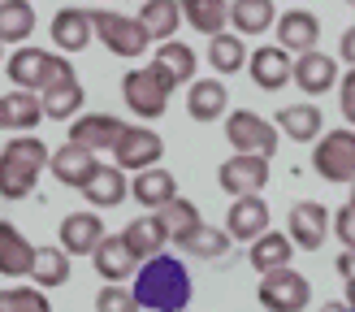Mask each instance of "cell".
Masks as SVG:
<instances>
[{
  "label": "cell",
  "instance_id": "6da1fadb",
  "mask_svg": "<svg viewBox=\"0 0 355 312\" xmlns=\"http://www.w3.org/2000/svg\"><path fill=\"white\" fill-rule=\"evenodd\" d=\"M130 291H135L139 308H152V312H187L191 295H195L191 269L169 252H161L148 265H139V277H135Z\"/></svg>",
  "mask_w": 355,
  "mask_h": 312
},
{
  "label": "cell",
  "instance_id": "7a4b0ae2",
  "mask_svg": "<svg viewBox=\"0 0 355 312\" xmlns=\"http://www.w3.org/2000/svg\"><path fill=\"white\" fill-rule=\"evenodd\" d=\"M52 152L44 139L35 135H17L9 139L5 148H0V196L5 200H26L35 182H40V173L48 169Z\"/></svg>",
  "mask_w": 355,
  "mask_h": 312
},
{
  "label": "cell",
  "instance_id": "3957f363",
  "mask_svg": "<svg viewBox=\"0 0 355 312\" xmlns=\"http://www.w3.org/2000/svg\"><path fill=\"white\" fill-rule=\"evenodd\" d=\"M169 92H173V78L165 74L161 65H139L121 78V100L135 117H165L169 109Z\"/></svg>",
  "mask_w": 355,
  "mask_h": 312
},
{
  "label": "cell",
  "instance_id": "277c9868",
  "mask_svg": "<svg viewBox=\"0 0 355 312\" xmlns=\"http://www.w3.org/2000/svg\"><path fill=\"white\" fill-rule=\"evenodd\" d=\"M92 26L96 35L104 40V48L113 52V57H144L148 44H152V35L148 26L139 22V17H126V13H113V9H92Z\"/></svg>",
  "mask_w": 355,
  "mask_h": 312
},
{
  "label": "cell",
  "instance_id": "5b68a950",
  "mask_svg": "<svg viewBox=\"0 0 355 312\" xmlns=\"http://www.w3.org/2000/svg\"><path fill=\"white\" fill-rule=\"evenodd\" d=\"M277 135L282 130L273 121H264L252 109H234L225 117V139H230V148H234V156H273L277 152Z\"/></svg>",
  "mask_w": 355,
  "mask_h": 312
},
{
  "label": "cell",
  "instance_id": "8992f818",
  "mask_svg": "<svg viewBox=\"0 0 355 312\" xmlns=\"http://www.w3.org/2000/svg\"><path fill=\"white\" fill-rule=\"evenodd\" d=\"M312 169L321 173L325 182H355V130L338 126L316 139L312 148Z\"/></svg>",
  "mask_w": 355,
  "mask_h": 312
},
{
  "label": "cell",
  "instance_id": "52a82bcc",
  "mask_svg": "<svg viewBox=\"0 0 355 312\" xmlns=\"http://www.w3.org/2000/svg\"><path fill=\"white\" fill-rule=\"evenodd\" d=\"M5 69H9L17 92H44L61 69H69V57H52V52H44V48H17L5 61Z\"/></svg>",
  "mask_w": 355,
  "mask_h": 312
},
{
  "label": "cell",
  "instance_id": "ba28073f",
  "mask_svg": "<svg viewBox=\"0 0 355 312\" xmlns=\"http://www.w3.org/2000/svg\"><path fill=\"white\" fill-rule=\"evenodd\" d=\"M256 300H260L264 312H304L308 300H312V286H308L304 273L277 269V273H264V277H260Z\"/></svg>",
  "mask_w": 355,
  "mask_h": 312
},
{
  "label": "cell",
  "instance_id": "9c48e42d",
  "mask_svg": "<svg viewBox=\"0 0 355 312\" xmlns=\"http://www.w3.org/2000/svg\"><path fill=\"white\" fill-rule=\"evenodd\" d=\"M217 182L225 196H260L264 182H269V156H230V161L217 169Z\"/></svg>",
  "mask_w": 355,
  "mask_h": 312
},
{
  "label": "cell",
  "instance_id": "30bf717a",
  "mask_svg": "<svg viewBox=\"0 0 355 312\" xmlns=\"http://www.w3.org/2000/svg\"><path fill=\"white\" fill-rule=\"evenodd\" d=\"M161 156H165V144H161V135L148 130V126H126L117 139V148H113L117 169H135V173L152 169Z\"/></svg>",
  "mask_w": 355,
  "mask_h": 312
},
{
  "label": "cell",
  "instance_id": "8fae6325",
  "mask_svg": "<svg viewBox=\"0 0 355 312\" xmlns=\"http://www.w3.org/2000/svg\"><path fill=\"white\" fill-rule=\"evenodd\" d=\"M247 74H252V83L260 92H282V87L295 78V61H291L286 48L264 44V48H256L252 57H247Z\"/></svg>",
  "mask_w": 355,
  "mask_h": 312
},
{
  "label": "cell",
  "instance_id": "7c38bea8",
  "mask_svg": "<svg viewBox=\"0 0 355 312\" xmlns=\"http://www.w3.org/2000/svg\"><path fill=\"white\" fill-rule=\"evenodd\" d=\"M286 225H291V243H295V248L316 252V248L325 243V234H329V208L316 204V200H299V204L291 208Z\"/></svg>",
  "mask_w": 355,
  "mask_h": 312
},
{
  "label": "cell",
  "instance_id": "4fadbf2b",
  "mask_svg": "<svg viewBox=\"0 0 355 312\" xmlns=\"http://www.w3.org/2000/svg\"><path fill=\"white\" fill-rule=\"evenodd\" d=\"M316 40H321V22H316V13L286 9V13L277 17V48L304 57V52H316Z\"/></svg>",
  "mask_w": 355,
  "mask_h": 312
},
{
  "label": "cell",
  "instance_id": "5bb4252c",
  "mask_svg": "<svg viewBox=\"0 0 355 312\" xmlns=\"http://www.w3.org/2000/svg\"><path fill=\"white\" fill-rule=\"evenodd\" d=\"M225 230L234 243H256L269 234V204H264L260 196H243L234 200V208H230L225 217Z\"/></svg>",
  "mask_w": 355,
  "mask_h": 312
},
{
  "label": "cell",
  "instance_id": "9a60e30c",
  "mask_svg": "<svg viewBox=\"0 0 355 312\" xmlns=\"http://www.w3.org/2000/svg\"><path fill=\"white\" fill-rule=\"evenodd\" d=\"M40 100H44V117H52V121H74L78 109H83V87H78L74 65L61 69V74L44 87V96H40Z\"/></svg>",
  "mask_w": 355,
  "mask_h": 312
},
{
  "label": "cell",
  "instance_id": "2e32d148",
  "mask_svg": "<svg viewBox=\"0 0 355 312\" xmlns=\"http://www.w3.org/2000/svg\"><path fill=\"white\" fill-rule=\"evenodd\" d=\"M48 169H52V178H57L61 187H78V191H83L87 182L96 178L100 161H96V152H87V148H78V144H65V148L52 152Z\"/></svg>",
  "mask_w": 355,
  "mask_h": 312
},
{
  "label": "cell",
  "instance_id": "e0dca14e",
  "mask_svg": "<svg viewBox=\"0 0 355 312\" xmlns=\"http://www.w3.org/2000/svg\"><path fill=\"white\" fill-rule=\"evenodd\" d=\"M295 83L308 96L334 92L338 87V57H329V52H304V57H295Z\"/></svg>",
  "mask_w": 355,
  "mask_h": 312
},
{
  "label": "cell",
  "instance_id": "ac0fdd59",
  "mask_svg": "<svg viewBox=\"0 0 355 312\" xmlns=\"http://www.w3.org/2000/svg\"><path fill=\"white\" fill-rule=\"evenodd\" d=\"M96 273L104 277V282H126V277L144 265L135 252H130V243H126V234H104V243L96 248Z\"/></svg>",
  "mask_w": 355,
  "mask_h": 312
},
{
  "label": "cell",
  "instance_id": "d6986e66",
  "mask_svg": "<svg viewBox=\"0 0 355 312\" xmlns=\"http://www.w3.org/2000/svg\"><path fill=\"white\" fill-rule=\"evenodd\" d=\"M121 121L109 117V113H87V117H74V126H69V144H78L87 152H100V148H117V139H121Z\"/></svg>",
  "mask_w": 355,
  "mask_h": 312
},
{
  "label": "cell",
  "instance_id": "ffe728a7",
  "mask_svg": "<svg viewBox=\"0 0 355 312\" xmlns=\"http://www.w3.org/2000/svg\"><path fill=\"white\" fill-rule=\"evenodd\" d=\"M35 269V243L17 230L13 221L0 217V273L5 277H31Z\"/></svg>",
  "mask_w": 355,
  "mask_h": 312
},
{
  "label": "cell",
  "instance_id": "44dd1931",
  "mask_svg": "<svg viewBox=\"0 0 355 312\" xmlns=\"http://www.w3.org/2000/svg\"><path fill=\"white\" fill-rule=\"evenodd\" d=\"M100 243H104V221L96 213H69L61 221V248L69 256H96Z\"/></svg>",
  "mask_w": 355,
  "mask_h": 312
},
{
  "label": "cell",
  "instance_id": "7402d4cb",
  "mask_svg": "<svg viewBox=\"0 0 355 312\" xmlns=\"http://www.w3.org/2000/svg\"><path fill=\"white\" fill-rule=\"evenodd\" d=\"M92 35H96V26H92V9H61L57 17H52V44H57L61 52H83L87 44H92Z\"/></svg>",
  "mask_w": 355,
  "mask_h": 312
},
{
  "label": "cell",
  "instance_id": "603a6c76",
  "mask_svg": "<svg viewBox=\"0 0 355 312\" xmlns=\"http://www.w3.org/2000/svg\"><path fill=\"white\" fill-rule=\"evenodd\" d=\"M40 117H44V100L35 92H5L0 96V130L26 135L31 126H40Z\"/></svg>",
  "mask_w": 355,
  "mask_h": 312
},
{
  "label": "cell",
  "instance_id": "cb8c5ba5",
  "mask_svg": "<svg viewBox=\"0 0 355 312\" xmlns=\"http://www.w3.org/2000/svg\"><path fill=\"white\" fill-rule=\"evenodd\" d=\"M273 126L282 135H291L295 144H316L321 139V126H325V117L316 104H286L277 117H273Z\"/></svg>",
  "mask_w": 355,
  "mask_h": 312
},
{
  "label": "cell",
  "instance_id": "d4e9b609",
  "mask_svg": "<svg viewBox=\"0 0 355 312\" xmlns=\"http://www.w3.org/2000/svg\"><path fill=\"white\" fill-rule=\"evenodd\" d=\"M121 234H126L130 252H135L139 260H144V265L161 256V252H165V243H169V230L161 225V217H156V213H148V217H135V221H130Z\"/></svg>",
  "mask_w": 355,
  "mask_h": 312
},
{
  "label": "cell",
  "instance_id": "484cf974",
  "mask_svg": "<svg viewBox=\"0 0 355 312\" xmlns=\"http://www.w3.org/2000/svg\"><path fill=\"white\" fill-rule=\"evenodd\" d=\"M130 196L144 204V208H165L173 196H178V182H173V173L169 169H161V165H152V169H144V173H135V182H130Z\"/></svg>",
  "mask_w": 355,
  "mask_h": 312
},
{
  "label": "cell",
  "instance_id": "4316f807",
  "mask_svg": "<svg viewBox=\"0 0 355 312\" xmlns=\"http://www.w3.org/2000/svg\"><path fill=\"white\" fill-rule=\"evenodd\" d=\"M225 100H230L225 83H217V78H195L191 92H187V113L195 121H217V117H225Z\"/></svg>",
  "mask_w": 355,
  "mask_h": 312
},
{
  "label": "cell",
  "instance_id": "83f0119b",
  "mask_svg": "<svg viewBox=\"0 0 355 312\" xmlns=\"http://www.w3.org/2000/svg\"><path fill=\"white\" fill-rule=\"evenodd\" d=\"M277 5L273 0H234L230 5V22H234V35H264L269 26H277Z\"/></svg>",
  "mask_w": 355,
  "mask_h": 312
},
{
  "label": "cell",
  "instance_id": "f1b7e54d",
  "mask_svg": "<svg viewBox=\"0 0 355 312\" xmlns=\"http://www.w3.org/2000/svg\"><path fill=\"white\" fill-rule=\"evenodd\" d=\"M35 35V5L31 0H0V44H22Z\"/></svg>",
  "mask_w": 355,
  "mask_h": 312
},
{
  "label": "cell",
  "instance_id": "f546056e",
  "mask_svg": "<svg viewBox=\"0 0 355 312\" xmlns=\"http://www.w3.org/2000/svg\"><path fill=\"white\" fill-rule=\"evenodd\" d=\"M291 252H295L291 234L269 230L264 239L252 243V269H256L260 277H264V273H277V269H291Z\"/></svg>",
  "mask_w": 355,
  "mask_h": 312
},
{
  "label": "cell",
  "instance_id": "4dcf8cb0",
  "mask_svg": "<svg viewBox=\"0 0 355 312\" xmlns=\"http://www.w3.org/2000/svg\"><path fill=\"white\" fill-rule=\"evenodd\" d=\"M182 5V22H191V31L217 40L225 31V17H230V5L225 0H178Z\"/></svg>",
  "mask_w": 355,
  "mask_h": 312
},
{
  "label": "cell",
  "instance_id": "1f68e13d",
  "mask_svg": "<svg viewBox=\"0 0 355 312\" xmlns=\"http://www.w3.org/2000/svg\"><path fill=\"white\" fill-rule=\"evenodd\" d=\"M156 217H161V225L169 230V243H178V248H182V243L200 230V208H195L191 200H182V196H173L165 208H156Z\"/></svg>",
  "mask_w": 355,
  "mask_h": 312
},
{
  "label": "cell",
  "instance_id": "d6a6232c",
  "mask_svg": "<svg viewBox=\"0 0 355 312\" xmlns=\"http://www.w3.org/2000/svg\"><path fill=\"white\" fill-rule=\"evenodd\" d=\"M83 196L92 200L96 208H113V204H121L130 196V182H126V173H121L117 165H100L96 178L83 187Z\"/></svg>",
  "mask_w": 355,
  "mask_h": 312
},
{
  "label": "cell",
  "instance_id": "836d02e7",
  "mask_svg": "<svg viewBox=\"0 0 355 312\" xmlns=\"http://www.w3.org/2000/svg\"><path fill=\"white\" fill-rule=\"evenodd\" d=\"M31 277H35V286L40 291H48V286H65L69 282V252L61 248H52V243H44V248H35V269H31Z\"/></svg>",
  "mask_w": 355,
  "mask_h": 312
},
{
  "label": "cell",
  "instance_id": "e575fe53",
  "mask_svg": "<svg viewBox=\"0 0 355 312\" xmlns=\"http://www.w3.org/2000/svg\"><path fill=\"white\" fill-rule=\"evenodd\" d=\"M139 22L148 26L152 40L169 44L173 31L182 26V5H178V0H144V13H139Z\"/></svg>",
  "mask_w": 355,
  "mask_h": 312
},
{
  "label": "cell",
  "instance_id": "d590c367",
  "mask_svg": "<svg viewBox=\"0 0 355 312\" xmlns=\"http://www.w3.org/2000/svg\"><path fill=\"white\" fill-rule=\"evenodd\" d=\"M195 52H191V44H178V40H169V44H161L156 48V61L152 65H161L165 74L173 78V87L178 83H195Z\"/></svg>",
  "mask_w": 355,
  "mask_h": 312
},
{
  "label": "cell",
  "instance_id": "8d00e7d4",
  "mask_svg": "<svg viewBox=\"0 0 355 312\" xmlns=\"http://www.w3.org/2000/svg\"><path fill=\"white\" fill-rule=\"evenodd\" d=\"M247 57L252 52L243 48V35H217V40L208 44V61H212V69L217 74H239V69H247Z\"/></svg>",
  "mask_w": 355,
  "mask_h": 312
},
{
  "label": "cell",
  "instance_id": "74e56055",
  "mask_svg": "<svg viewBox=\"0 0 355 312\" xmlns=\"http://www.w3.org/2000/svg\"><path fill=\"white\" fill-rule=\"evenodd\" d=\"M230 230H217V225H200L187 243H182V252L187 256H200V260H221L225 252H230Z\"/></svg>",
  "mask_w": 355,
  "mask_h": 312
},
{
  "label": "cell",
  "instance_id": "f35d334b",
  "mask_svg": "<svg viewBox=\"0 0 355 312\" xmlns=\"http://www.w3.org/2000/svg\"><path fill=\"white\" fill-rule=\"evenodd\" d=\"M0 312H52L40 286H0Z\"/></svg>",
  "mask_w": 355,
  "mask_h": 312
},
{
  "label": "cell",
  "instance_id": "ab89813d",
  "mask_svg": "<svg viewBox=\"0 0 355 312\" xmlns=\"http://www.w3.org/2000/svg\"><path fill=\"white\" fill-rule=\"evenodd\" d=\"M96 312H144L135 300V291H126L121 282H104L96 295Z\"/></svg>",
  "mask_w": 355,
  "mask_h": 312
},
{
  "label": "cell",
  "instance_id": "60d3db41",
  "mask_svg": "<svg viewBox=\"0 0 355 312\" xmlns=\"http://www.w3.org/2000/svg\"><path fill=\"white\" fill-rule=\"evenodd\" d=\"M334 234L347 252H355V204H343L338 213H334Z\"/></svg>",
  "mask_w": 355,
  "mask_h": 312
},
{
  "label": "cell",
  "instance_id": "b9f144b4",
  "mask_svg": "<svg viewBox=\"0 0 355 312\" xmlns=\"http://www.w3.org/2000/svg\"><path fill=\"white\" fill-rule=\"evenodd\" d=\"M338 104H343V117L351 121V130H355V65L343 74V83H338Z\"/></svg>",
  "mask_w": 355,
  "mask_h": 312
},
{
  "label": "cell",
  "instance_id": "7bdbcfd3",
  "mask_svg": "<svg viewBox=\"0 0 355 312\" xmlns=\"http://www.w3.org/2000/svg\"><path fill=\"white\" fill-rule=\"evenodd\" d=\"M338 57H343L347 65H355V26H351V31H343V44H338Z\"/></svg>",
  "mask_w": 355,
  "mask_h": 312
},
{
  "label": "cell",
  "instance_id": "ee69618b",
  "mask_svg": "<svg viewBox=\"0 0 355 312\" xmlns=\"http://www.w3.org/2000/svg\"><path fill=\"white\" fill-rule=\"evenodd\" d=\"M334 269H338V273L347 277V282H351V277H355V252H347V248H343V256L334 260Z\"/></svg>",
  "mask_w": 355,
  "mask_h": 312
},
{
  "label": "cell",
  "instance_id": "f6af8a7d",
  "mask_svg": "<svg viewBox=\"0 0 355 312\" xmlns=\"http://www.w3.org/2000/svg\"><path fill=\"white\" fill-rule=\"evenodd\" d=\"M343 304H347V308L355 312V277H351V282H347V300H343Z\"/></svg>",
  "mask_w": 355,
  "mask_h": 312
},
{
  "label": "cell",
  "instance_id": "bcb514c9",
  "mask_svg": "<svg viewBox=\"0 0 355 312\" xmlns=\"http://www.w3.org/2000/svg\"><path fill=\"white\" fill-rule=\"evenodd\" d=\"M321 312H351V308H347V304H325Z\"/></svg>",
  "mask_w": 355,
  "mask_h": 312
},
{
  "label": "cell",
  "instance_id": "7dc6e473",
  "mask_svg": "<svg viewBox=\"0 0 355 312\" xmlns=\"http://www.w3.org/2000/svg\"><path fill=\"white\" fill-rule=\"evenodd\" d=\"M347 204H355V182H351V200H347Z\"/></svg>",
  "mask_w": 355,
  "mask_h": 312
},
{
  "label": "cell",
  "instance_id": "c3c4849f",
  "mask_svg": "<svg viewBox=\"0 0 355 312\" xmlns=\"http://www.w3.org/2000/svg\"><path fill=\"white\" fill-rule=\"evenodd\" d=\"M347 5H355V0H347Z\"/></svg>",
  "mask_w": 355,
  "mask_h": 312
}]
</instances>
